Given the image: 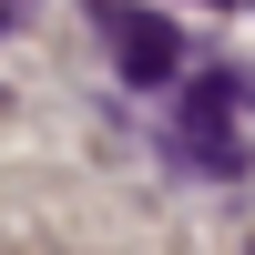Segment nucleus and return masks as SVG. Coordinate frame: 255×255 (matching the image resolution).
<instances>
[{"mask_svg":"<svg viewBox=\"0 0 255 255\" xmlns=\"http://www.w3.org/2000/svg\"><path fill=\"white\" fill-rule=\"evenodd\" d=\"M245 102H255V82H245V72H225V61L184 72L174 113L153 123V153L174 163V174H194V184H235L245 163H255V143L235 133V113H245Z\"/></svg>","mask_w":255,"mask_h":255,"instance_id":"nucleus-1","label":"nucleus"},{"mask_svg":"<svg viewBox=\"0 0 255 255\" xmlns=\"http://www.w3.org/2000/svg\"><path fill=\"white\" fill-rule=\"evenodd\" d=\"M92 31H102V51H113L123 82H143V92H153V82H184V51H194V41L163 10H143V0H92Z\"/></svg>","mask_w":255,"mask_h":255,"instance_id":"nucleus-2","label":"nucleus"},{"mask_svg":"<svg viewBox=\"0 0 255 255\" xmlns=\"http://www.w3.org/2000/svg\"><path fill=\"white\" fill-rule=\"evenodd\" d=\"M20 20H31V0H0V41H10V31H20Z\"/></svg>","mask_w":255,"mask_h":255,"instance_id":"nucleus-3","label":"nucleus"}]
</instances>
